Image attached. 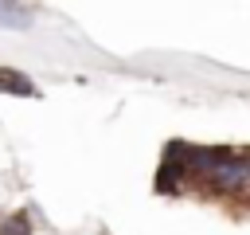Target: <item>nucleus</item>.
I'll use <instances>...</instances> for the list:
<instances>
[{"label": "nucleus", "mask_w": 250, "mask_h": 235, "mask_svg": "<svg viewBox=\"0 0 250 235\" xmlns=\"http://www.w3.org/2000/svg\"><path fill=\"white\" fill-rule=\"evenodd\" d=\"M199 188H203L207 196H219V200H242L246 188H250V161H246V149L234 145V153L223 157V161L199 180Z\"/></svg>", "instance_id": "nucleus-1"}, {"label": "nucleus", "mask_w": 250, "mask_h": 235, "mask_svg": "<svg viewBox=\"0 0 250 235\" xmlns=\"http://www.w3.org/2000/svg\"><path fill=\"white\" fill-rule=\"evenodd\" d=\"M152 188H156V196H184L191 188V180H188L180 161H160V168L152 176Z\"/></svg>", "instance_id": "nucleus-2"}, {"label": "nucleus", "mask_w": 250, "mask_h": 235, "mask_svg": "<svg viewBox=\"0 0 250 235\" xmlns=\"http://www.w3.org/2000/svg\"><path fill=\"white\" fill-rule=\"evenodd\" d=\"M35 4H20V0H0V27L8 31H27L35 20Z\"/></svg>", "instance_id": "nucleus-3"}, {"label": "nucleus", "mask_w": 250, "mask_h": 235, "mask_svg": "<svg viewBox=\"0 0 250 235\" xmlns=\"http://www.w3.org/2000/svg\"><path fill=\"white\" fill-rule=\"evenodd\" d=\"M0 94H12V98H39V86H35L27 74H20V70L0 67Z\"/></svg>", "instance_id": "nucleus-4"}, {"label": "nucleus", "mask_w": 250, "mask_h": 235, "mask_svg": "<svg viewBox=\"0 0 250 235\" xmlns=\"http://www.w3.org/2000/svg\"><path fill=\"white\" fill-rule=\"evenodd\" d=\"M0 235H31V215L27 212H12L0 223Z\"/></svg>", "instance_id": "nucleus-5"}]
</instances>
